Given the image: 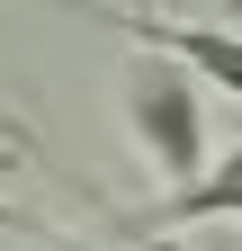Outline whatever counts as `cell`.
Returning a JSON list of instances; mask_svg holds the SVG:
<instances>
[{"mask_svg":"<svg viewBox=\"0 0 242 251\" xmlns=\"http://www.w3.org/2000/svg\"><path fill=\"white\" fill-rule=\"evenodd\" d=\"M0 225H18V215H9V206H0Z\"/></svg>","mask_w":242,"mask_h":251,"instance_id":"obj_2","label":"cell"},{"mask_svg":"<svg viewBox=\"0 0 242 251\" xmlns=\"http://www.w3.org/2000/svg\"><path fill=\"white\" fill-rule=\"evenodd\" d=\"M126 126H135V144L153 152V171L170 188H189L206 162H216V135H206V117H197V90L170 72V63H135L126 72Z\"/></svg>","mask_w":242,"mask_h":251,"instance_id":"obj_1","label":"cell"}]
</instances>
